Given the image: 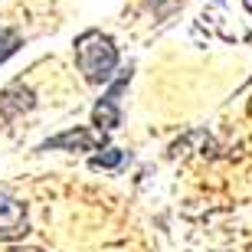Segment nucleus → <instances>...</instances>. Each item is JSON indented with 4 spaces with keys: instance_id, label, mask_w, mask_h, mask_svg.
<instances>
[{
    "instance_id": "1",
    "label": "nucleus",
    "mask_w": 252,
    "mask_h": 252,
    "mask_svg": "<svg viewBox=\"0 0 252 252\" xmlns=\"http://www.w3.org/2000/svg\"><path fill=\"white\" fill-rule=\"evenodd\" d=\"M75 65L89 85H105L112 82L115 69H118V46L115 39L102 30H85L82 36H75L72 43Z\"/></svg>"
},
{
    "instance_id": "6",
    "label": "nucleus",
    "mask_w": 252,
    "mask_h": 252,
    "mask_svg": "<svg viewBox=\"0 0 252 252\" xmlns=\"http://www.w3.org/2000/svg\"><path fill=\"white\" fill-rule=\"evenodd\" d=\"M122 158H125V154L118 148H105L102 154H95V158L89 160V167H92V170H112V167L122 164Z\"/></svg>"
},
{
    "instance_id": "2",
    "label": "nucleus",
    "mask_w": 252,
    "mask_h": 252,
    "mask_svg": "<svg viewBox=\"0 0 252 252\" xmlns=\"http://www.w3.org/2000/svg\"><path fill=\"white\" fill-rule=\"evenodd\" d=\"M27 229H30L27 203L10 187L0 184V243H13L20 236H27Z\"/></svg>"
},
{
    "instance_id": "3",
    "label": "nucleus",
    "mask_w": 252,
    "mask_h": 252,
    "mask_svg": "<svg viewBox=\"0 0 252 252\" xmlns=\"http://www.w3.org/2000/svg\"><path fill=\"white\" fill-rule=\"evenodd\" d=\"M128 82H131V69L118 75V79L108 85V92L95 102V108H92V125H95V128L115 131L118 125H122V108H118V98H122V92L128 89Z\"/></svg>"
},
{
    "instance_id": "7",
    "label": "nucleus",
    "mask_w": 252,
    "mask_h": 252,
    "mask_svg": "<svg viewBox=\"0 0 252 252\" xmlns=\"http://www.w3.org/2000/svg\"><path fill=\"white\" fill-rule=\"evenodd\" d=\"M17 46H20V36L13 33V30L0 27V63L13 56V53H17Z\"/></svg>"
},
{
    "instance_id": "4",
    "label": "nucleus",
    "mask_w": 252,
    "mask_h": 252,
    "mask_svg": "<svg viewBox=\"0 0 252 252\" xmlns=\"http://www.w3.org/2000/svg\"><path fill=\"white\" fill-rule=\"evenodd\" d=\"M105 148V131L102 128H69L63 131V134H56V138L43 141L36 151H102Z\"/></svg>"
},
{
    "instance_id": "5",
    "label": "nucleus",
    "mask_w": 252,
    "mask_h": 252,
    "mask_svg": "<svg viewBox=\"0 0 252 252\" xmlns=\"http://www.w3.org/2000/svg\"><path fill=\"white\" fill-rule=\"evenodd\" d=\"M36 108V95L33 89L23 82H10L3 92H0V118L3 122H17L20 115H27Z\"/></svg>"
}]
</instances>
